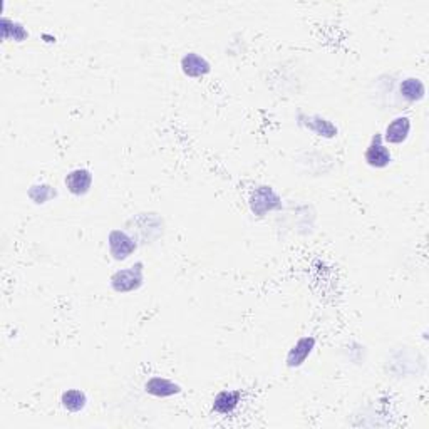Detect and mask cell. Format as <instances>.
<instances>
[{"instance_id": "obj_10", "label": "cell", "mask_w": 429, "mask_h": 429, "mask_svg": "<svg viewBox=\"0 0 429 429\" xmlns=\"http://www.w3.org/2000/svg\"><path fill=\"white\" fill-rule=\"evenodd\" d=\"M145 391L151 396L156 397H171L175 394L182 393V387L178 384L171 382L169 379L160 378V376H154V378L148 379L145 384Z\"/></svg>"}, {"instance_id": "obj_4", "label": "cell", "mask_w": 429, "mask_h": 429, "mask_svg": "<svg viewBox=\"0 0 429 429\" xmlns=\"http://www.w3.org/2000/svg\"><path fill=\"white\" fill-rule=\"evenodd\" d=\"M364 158H366V163L372 168H386L387 164L391 163L393 158H391L389 149L384 146L381 133H376L374 136H372L371 145L367 146Z\"/></svg>"}, {"instance_id": "obj_11", "label": "cell", "mask_w": 429, "mask_h": 429, "mask_svg": "<svg viewBox=\"0 0 429 429\" xmlns=\"http://www.w3.org/2000/svg\"><path fill=\"white\" fill-rule=\"evenodd\" d=\"M242 393L240 391H221L213 401V411L218 414H230L238 406Z\"/></svg>"}, {"instance_id": "obj_6", "label": "cell", "mask_w": 429, "mask_h": 429, "mask_svg": "<svg viewBox=\"0 0 429 429\" xmlns=\"http://www.w3.org/2000/svg\"><path fill=\"white\" fill-rule=\"evenodd\" d=\"M314 347H315V337L307 336V337L299 339V341L292 345V349L287 354V359H285L287 367L293 369V367L302 366V364L307 360V357L310 356L312 351H314Z\"/></svg>"}, {"instance_id": "obj_14", "label": "cell", "mask_w": 429, "mask_h": 429, "mask_svg": "<svg viewBox=\"0 0 429 429\" xmlns=\"http://www.w3.org/2000/svg\"><path fill=\"white\" fill-rule=\"evenodd\" d=\"M27 195H29V198L36 203V205H44V203H47L49 199L58 197V191H56V188H52L51 184L40 183V184H32V186L29 188Z\"/></svg>"}, {"instance_id": "obj_9", "label": "cell", "mask_w": 429, "mask_h": 429, "mask_svg": "<svg viewBox=\"0 0 429 429\" xmlns=\"http://www.w3.org/2000/svg\"><path fill=\"white\" fill-rule=\"evenodd\" d=\"M182 71L188 77H203L212 71V66L203 56L197 52H188L182 58Z\"/></svg>"}, {"instance_id": "obj_13", "label": "cell", "mask_w": 429, "mask_h": 429, "mask_svg": "<svg viewBox=\"0 0 429 429\" xmlns=\"http://www.w3.org/2000/svg\"><path fill=\"white\" fill-rule=\"evenodd\" d=\"M61 402L64 408L71 413H79L88 404V396L81 389H67L64 391L61 396Z\"/></svg>"}, {"instance_id": "obj_5", "label": "cell", "mask_w": 429, "mask_h": 429, "mask_svg": "<svg viewBox=\"0 0 429 429\" xmlns=\"http://www.w3.org/2000/svg\"><path fill=\"white\" fill-rule=\"evenodd\" d=\"M66 186L74 197H84L93 186V173L86 168L73 169L66 176Z\"/></svg>"}, {"instance_id": "obj_3", "label": "cell", "mask_w": 429, "mask_h": 429, "mask_svg": "<svg viewBox=\"0 0 429 429\" xmlns=\"http://www.w3.org/2000/svg\"><path fill=\"white\" fill-rule=\"evenodd\" d=\"M109 252L114 260H126L136 250V240L123 230H112L108 236Z\"/></svg>"}, {"instance_id": "obj_12", "label": "cell", "mask_w": 429, "mask_h": 429, "mask_svg": "<svg viewBox=\"0 0 429 429\" xmlns=\"http://www.w3.org/2000/svg\"><path fill=\"white\" fill-rule=\"evenodd\" d=\"M401 94L404 99H408L409 103H416L421 101L426 94V88H424V82L417 77H408L402 81L401 84Z\"/></svg>"}, {"instance_id": "obj_15", "label": "cell", "mask_w": 429, "mask_h": 429, "mask_svg": "<svg viewBox=\"0 0 429 429\" xmlns=\"http://www.w3.org/2000/svg\"><path fill=\"white\" fill-rule=\"evenodd\" d=\"M2 36L5 40L12 37V39L17 40V42H22L24 39H27L29 32L25 31L24 25L19 24V22L9 21L7 17H3L2 19Z\"/></svg>"}, {"instance_id": "obj_7", "label": "cell", "mask_w": 429, "mask_h": 429, "mask_svg": "<svg viewBox=\"0 0 429 429\" xmlns=\"http://www.w3.org/2000/svg\"><path fill=\"white\" fill-rule=\"evenodd\" d=\"M299 123L302 126H306L308 131L315 133L317 136L322 138H336L337 136V127L336 124H332L329 119L322 118V116H306V114H300L299 116Z\"/></svg>"}, {"instance_id": "obj_8", "label": "cell", "mask_w": 429, "mask_h": 429, "mask_svg": "<svg viewBox=\"0 0 429 429\" xmlns=\"http://www.w3.org/2000/svg\"><path fill=\"white\" fill-rule=\"evenodd\" d=\"M409 131H411V119L408 116H399V118L393 119L386 126L384 131V139L391 145H401L404 143L409 136Z\"/></svg>"}, {"instance_id": "obj_2", "label": "cell", "mask_w": 429, "mask_h": 429, "mask_svg": "<svg viewBox=\"0 0 429 429\" xmlns=\"http://www.w3.org/2000/svg\"><path fill=\"white\" fill-rule=\"evenodd\" d=\"M282 208V198L273 191L272 186H258L250 197V210L258 218L265 217L269 212Z\"/></svg>"}, {"instance_id": "obj_1", "label": "cell", "mask_w": 429, "mask_h": 429, "mask_svg": "<svg viewBox=\"0 0 429 429\" xmlns=\"http://www.w3.org/2000/svg\"><path fill=\"white\" fill-rule=\"evenodd\" d=\"M145 263L136 262L133 267H127L124 270H118L111 277L112 291L118 293H127L138 291L145 282Z\"/></svg>"}]
</instances>
